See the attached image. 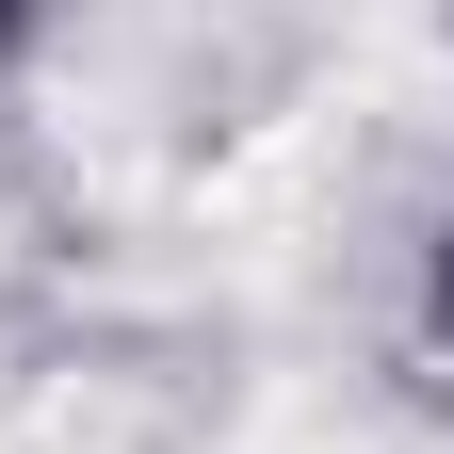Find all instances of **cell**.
Returning a JSON list of instances; mask_svg holds the SVG:
<instances>
[{
  "instance_id": "cell-1",
  "label": "cell",
  "mask_w": 454,
  "mask_h": 454,
  "mask_svg": "<svg viewBox=\"0 0 454 454\" xmlns=\"http://www.w3.org/2000/svg\"><path fill=\"white\" fill-rule=\"evenodd\" d=\"M33 17H49V0H0V66H17V49H33Z\"/></svg>"
},
{
  "instance_id": "cell-2",
  "label": "cell",
  "mask_w": 454,
  "mask_h": 454,
  "mask_svg": "<svg viewBox=\"0 0 454 454\" xmlns=\"http://www.w3.org/2000/svg\"><path fill=\"white\" fill-rule=\"evenodd\" d=\"M438 325H454V227H438Z\"/></svg>"
}]
</instances>
